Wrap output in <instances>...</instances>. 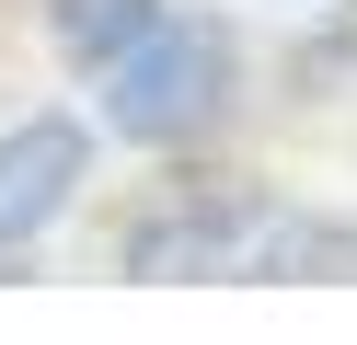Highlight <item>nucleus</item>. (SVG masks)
Returning <instances> with one entry per match:
<instances>
[{"label":"nucleus","instance_id":"nucleus-1","mask_svg":"<svg viewBox=\"0 0 357 345\" xmlns=\"http://www.w3.org/2000/svg\"><path fill=\"white\" fill-rule=\"evenodd\" d=\"M93 81H104V127H116L127 150H185V138H208L219 115H231L242 46H231V23L162 12L116 69H93Z\"/></svg>","mask_w":357,"mask_h":345},{"label":"nucleus","instance_id":"nucleus-2","mask_svg":"<svg viewBox=\"0 0 357 345\" xmlns=\"http://www.w3.org/2000/svg\"><path fill=\"white\" fill-rule=\"evenodd\" d=\"M265 184L242 173H185L116 230V276H150V288H185V276H231L242 265V230H254Z\"/></svg>","mask_w":357,"mask_h":345},{"label":"nucleus","instance_id":"nucleus-3","mask_svg":"<svg viewBox=\"0 0 357 345\" xmlns=\"http://www.w3.org/2000/svg\"><path fill=\"white\" fill-rule=\"evenodd\" d=\"M81 184H93V127L81 115H24L0 138V253H24L47 219H70Z\"/></svg>","mask_w":357,"mask_h":345},{"label":"nucleus","instance_id":"nucleus-4","mask_svg":"<svg viewBox=\"0 0 357 345\" xmlns=\"http://www.w3.org/2000/svg\"><path fill=\"white\" fill-rule=\"evenodd\" d=\"M231 276H242V288H357V219H323V207L265 196Z\"/></svg>","mask_w":357,"mask_h":345},{"label":"nucleus","instance_id":"nucleus-5","mask_svg":"<svg viewBox=\"0 0 357 345\" xmlns=\"http://www.w3.org/2000/svg\"><path fill=\"white\" fill-rule=\"evenodd\" d=\"M162 12H173V0H47V35H58L70 69H116Z\"/></svg>","mask_w":357,"mask_h":345}]
</instances>
